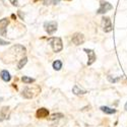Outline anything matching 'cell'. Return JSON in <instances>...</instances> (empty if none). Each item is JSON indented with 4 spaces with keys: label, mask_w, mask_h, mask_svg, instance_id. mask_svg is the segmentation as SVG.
I'll return each instance as SVG.
<instances>
[{
    "label": "cell",
    "mask_w": 127,
    "mask_h": 127,
    "mask_svg": "<svg viewBox=\"0 0 127 127\" xmlns=\"http://www.w3.org/2000/svg\"><path fill=\"white\" fill-rule=\"evenodd\" d=\"M102 27L105 33H110V32L113 30V26H112V22L110 17L108 16H104L102 18Z\"/></svg>",
    "instance_id": "4"
},
{
    "label": "cell",
    "mask_w": 127,
    "mask_h": 127,
    "mask_svg": "<svg viewBox=\"0 0 127 127\" xmlns=\"http://www.w3.org/2000/svg\"><path fill=\"white\" fill-rule=\"evenodd\" d=\"M111 9H113V5L111 3H109L108 1H105V0H101L100 1V8L97 10V13L98 14H104L106 12H108Z\"/></svg>",
    "instance_id": "2"
},
{
    "label": "cell",
    "mask_w": 127,
    "mask_h": 127,
    "mask_svg": "<svg viewBox=\"0 0 127 127\" xmlns=\"http://www.w3.org/2000/svg\"><path fill=\"white\" fill-rule=\"evenodd\" d=\"M100 109H101V111L104 112L105 114L111 115V114H115V113H116V110H115V109H112V108H110V107H107V106H102Z\"/></svg>",
    "instance_id": "12"
},
{
    "label": "cell",
    "mask_w": 127,
    "mask_h": 127,
    "mask_svg": "<svg viewBox=\"0 0 127 127\" xmlns=\"http://www.w3.org/2000/svg\"><path fill=\"white\" fill-rule=\"evenodd\" d=\"M48 43L51 45L53 51L55 53H59L62 51L63 49V44H62V40L60 38H56V37H53V38H49L48 39Z\"/></svg>",
    "instance_id": "1"
},
{
    "label": "cell",
    "mask_w": 127,
    "mask_h": 127,
    "mask_svg": "<svg viewBox=\"0 0 127 127\" xmlns=\"http://www.w3.org/2000/svg\"><path fill=\"white\" fill-rule=\"evenodd\" d=\"M52 66H53V69H54V70L59 71V70L62 68V62H61L60 60H55L54 62H53Z\"/></svg>",
    "instance_id": "13"
},
{
    "label": "cell",
    "mask_w": 127,
    "mask_h": 127,
    "mask_svg": "<svg viewBox=\"0 0 127 127\" xmlns=\"http://www.w3.org/2000/svg\"><path fill=\"white\" fill-rule=\"evenodd\" d=\"M72 93L74 95H76V96H82V95H86L88 93V91L80 89L78 86H74L72 88Z\"/></svg>",
    "instance_id": "10"
},
{
    "label": "cell",
    "mask_w": 127,
    "mask_h": 127,
    "mask_svg": "<svg viewBox=\"0 0 127 127\" xmlns=\"http://www.w3.org/2000/svg\"><path fill=\"white\" fill-rule=\"evenodd\" d=\"M83 51L87 53L88 54V57H89V60H88V65H92L93 63L96 61V59H97V56H96V53H95V51L94 50H92V49H83Z\"/></svg>",
    "instance_id": "6"
},
{
    "label": "cell",
    "mask_w": 127,
    "mask_h": 127,
    "mask_svg": "<svg viewBox=\"0 0 127 127\" xmlns=\"http://www.w3.org/2000/svg\"><path fill=\"white\" fill-rule=\"evenodd\" d=\"M18 15L20 16V18H22V19H24V17H25V15L22 13V11H20V10H18Z\"/></svg>",
    "instance_id": "21"
},
{
    "label": "cell",
    "mask_w": 127,
    "mask_h": 127,
    "mask_svg": "<svg viewBox=\"0 0 127 127\" xmlns=\"http://www.w3.org/2000/svg\"><path fill=\"white\" fill-rule=\"evenodd\" d=\"M13 6H18V0H8Z\"/></svg>",
    "instance_id": "19"
},
{
    "label": "cell",
    "mask_w": 127,
    "mask_h": 127,
    "mask_svg": "<svg viewBox=\"0 0 127 127\" xmlns=\"http://www.w3.org/2000/svg\"><path fill=\"white\" fill-rule=\"evenodd\" d=\"M62 117H64V115L61 114V113H57V114H53L51 116L50 120H57V119H61Z\"/></svg>",
    "instance_id": "16"
},
{
    "label": "cell",
    "mask_w": 127,
    "mask_h": 127,
    "mask_svg": "<svg viewBox=\"0 0 127 127\" xmlns=\"http://www.w3.org/2000/svg\"><path fill=\"white\" fill-rule=\"evenodd\" d=\"M27 63H28V58H27V57H23L22 59L18 61V63H17V68H18V69L24 68V66L27 64Z\"/></svg>",
    "instance_id": "14"
},
{
    "label": "cell",
    "mask_w": 127,
    "mask_h": 127,
    "mask_svg": "<svg viewBox=\"0 0 127 127\" xmlns=\"http://www.w3.org/2000/svg\"><path fill=\"white\" fill-rule=\"evenodd\" d=\"M60 1H61V0H52V3L56 5V4H58V3L60 2Z\"/></svg>",
    "instance_id": "20"
},
{
    "label": "cell",
    "mask_w": 127,
    "mask_h": 127,
    "mask_svg": "<svg viewBox=\"0 0 127 127\" xmlns=\"http://www.w3.org/2000/svg\"><path fill=\"white\" fill-rule=\"evenodd\" d=\"M9 24V20L7 18H2L0 20V27H1V30H0V33L3 37H6V29H7V26Z\"/></svg>",
    "instance_id": "7"
},
{
    "label": "cell",
    "mask_w": 127,
    "mask_h": 127,
    "mask_svg": "<svg viewBox=\"0 0 127 127\" xmlns=\"http://www.w3.org/2000/svg\"><path fill=\"white\" fill-rule=\"evenodd\" d=\"M8 44H9V42L4 41V40H2V39H0V46H6V45H8Z\"/></svg>",
    "instance_id": "18"
},
{
    "label": "cell",
    "mask_w": 127,
    "mask_h": 127,
    "mask_svg": "<svg viewBox=\"0 0 127 127\" xmlns=\"http://www.w3.org/2000/svg\"><path fill=\"white\" fill-rule=\"evenodd\" d=\"M22 80H23L25 83H27V84H29V83H33V82L35 81V79H34V78L29 77V76H26V75L22 77Z\"/></svg>",
    "instance_id": "15"
},
{
    "label": "cell",
    "mask_w": 127,
    "mask_h": 127,
    "mask_svg": "<svg viewBox=\"0 0 127 127\" xmlns=\"http://www.w3.org/2000/svg\"><path fill=\"white\" fill-rule=\"evenodd\" d=\"M33 93H34V92H33V90H32V89L26 88V89H24V91H23V93H22V96H23L25 99H32V98H34V96H35Z\"/></svg>",
    "instance_id": "9"
},
{
    "label": "cell",
    "mask_w": 127,
    "mask_h": 127,
    "mask_svg": "<svg viewBox=\"0 0 127 127\" xmlns=\"http://www.w3.org/2000/svg\"><path fill=\"white\" fill-rule=\"evenodd\" d=\"M0 77H1L2 80L5 82H8V81H10V79H11V75H10V73L7 70H2L0 72Z\"/></svg>",
    "instance_id": "11"
},
{
    "label": "cell",
    "mask_w": 127,
    "mask_h": 127,
    "mask_svg": "<svg viewBox=\"0 0 127 127\" xmlns=\"http://www.w3.org/2000/svg\"><path fill=\"white\" fill-rule=\"evenodd\" d=\"M50 1H52V0H44V4L45 5H49L50 4Z\"/></svg>",
    "instance_id": "22"
},
{
    "label": "cell",
    "mask_w": 127,
    "mask_h": 127,
    "mask_svg": "<svg viewBox=\"0 0 127 127\" xmlns=\"http://www.w3.org/2000/svg\"><path fill=\"white\" fill-rule=\"evenodd\" d=\"M36 116L38 118H46L49 116V111L46 108H40L36 112Z\"/></svg>",
    "instance_id": "8"
},
{
    "label": "cell",
    "mask_w": 127,
    "mask_h": 127,
    "mask_svg": "<svg viewBox=\"0 0 127 127\" xmlns=\"http://www.w3.org/2000/svg\"><path fill=\"white\" fill-rule=\"evenodd\" d=\"M125 110L127 111V102H126V104H125Z\"/></svg>",
    "instance_id": "23"
},
{
    "label": "cell",
    "mask_w": 127,
    "mask_h": 127,
    "mask_svg": "<svg viewBox=\"0 0 127 127\" xmlns=\"http://www.w3.org/2000/svg\"><path fill=\"white\" fill-rule=\"evenodd\" d=\"M1 120H2V119H1V118H0V121H1Z\"/></svg>",
    "instance_id": "24"
},
{
    "label": "cell",
    "mask_w": 127,
    "mask_h": 127,
    "mask_svg": "<svg viewBox=\"0 0 127 127\" xmlns=\"http://www.w3.org/2000/svg\"><path fill=\"white\" fill-rule=\"evenodd\" d=\"M108 79H109V81H110V82H113V83H114V82H117L118 80H120V79H121V77H117V78H114V77H113V78H112V76H111V75H109V76H108Z\"/></svg>",
    "instance_id": "17"
},
{
    "label": "cell",
    "mask_w": 127,
    "mask_h": 127,
    "mask_svg": "<svg viewBox=\"0 0 127 127\" xmlns=\"http://www.w3.org/2000/svg\"><path fill=\"white\" fill-rule=\"evenodd\" d=\"M84 40H86V39H84V36L82 34H80V33H75L74 35L72 36V38H71V42L74 45H76V46L83 44Z\"/></svg>",
    "instance_id": "5"
},
{
    "label": "cell",
    "mask_w": 127,
    "mask_h": 127,
    "mask_svg": "<svg viewBox=\"0 0 127 127\" xmlns=\"http://www.w3.org/2000/svg\"><path fill=\"white\" fill-rule=\"evenodd\" d=\"M57 27H58V24H57V22H54V20H52V22H46L44 24V29L48 35L54 34L57 31Z\"/></svg>",
    "instance_id": "3"
}]
</instances>
